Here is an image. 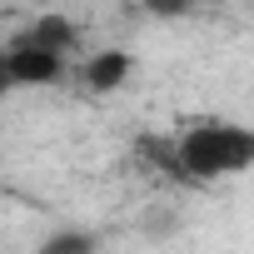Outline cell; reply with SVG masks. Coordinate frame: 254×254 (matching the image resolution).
Listing matches in <instances>:
<instances>
[{"mask_svg":"<svg viewBox=\"0 0 254 254\" xmlns=\"http://www.w3.org/2000/svg\"><path fill=\"white\" fill-rule=\"evenodd\" d=\"M180 160L190 180H214V175H239L254 165V130L244 125H194L180 140Z\"/></svg>","mask_w":254,"mask_h":254,"instance_id":"obj_1","label":"cell"},{"mask_svg":"<svg viewBox=\"0 0 254 254\" xmlns=\"http://www.w3.org/2000/svg\"><path fill=\"white\" fill-rule=\"evenodd\" d=\"M60 70H65V55H55V50L15 45V50L5 55V75H10V85H55Z\"/></svg>","mask_w":254,"mask_h":254,"instance_id":"obj_2","label":"cell"},{"mask_svg":"<svg viewBox=\"0 0 254 254\" xmlns=\"http://www.w3.org/2000/svg\"><path fill=\"white\" fill-rule=\"evenodd\" d=\"M75 40H80V30H75L65 15H40L15 45H35V50H55V55H65V50H75Z\"/></svg>","mask_w":254,"mask_h":254,"instance_id":"obj_3","label":"cell"},{"mask_svg":"<svg viewBox=\"0 0 254 254\" xmlns=\"http://www.w3.org/2000/svg\"><path fill=\"white\" fill-rule=\"evenodd\" d=\"M130 70H135V60L125 55V50H100V55H90V65H85V85L90 90H120L125 80H130Z\"/></svg>","mask_w":254,"mask_h":254,"instance_id":"obj_4","label":"cell"},{"mask_svg":"<svg viewBox=\"0 0 254 254\" xmlns=\"http://www.w3.org/2000/svg\"><path fill=\"white\" fill-rule=\"evenodd\" d=\"M135 150H140V160H150L155 170H165V175H175V180H190V170H185V160H180V145H175V140H165V135H140V140H135Z\"/></svg>","mask_w":254,"mask_h":254,"instance_id":"obj_5","label":"cell"},{"mask_svg":"<svg viewBox=\"0 0 254 254\" xmlns=\"http://www.w3.org/2000/svg\"><path fill=\"white\" fill-rule=\"evenodd\" d=\"M45 249H50V254H95V239L80 234V229H65V234H55Z\"/></svg>","mask_w":254,"mask_h":254,"instance_id":"obj_6","label":"cell"},{"mask_svg":"<svg viewBox=\"0 0 254 254\" xmlns=\"http://www.w3.org/2000/svg\"><path fill=\"white\" fill-rule=\"evenodd\" d=\"M145 10L160 20H180V15H190V0H145Z\"/></svg>","mask_w":254,"mask_h":254,"instance_id":"obj_7","label":"cell"},{"mask_svg":"<svg viewBox=\"0 0 254 254\" xmlns=\"http://www.w3.org/2000/svg\"><path fill=\"white\" fill-rule=\"evenodd\" d=\"M10 90V75H5V55H0V95Z\"/></svg>","mask_w":254,"mask_h":254,"instance_id":"obj_8","label":"cell"},{"mask_svg":"<svg viewBox=\"0 0 254 254\" xmlns=\"http://www.w3.org/2000/svg\"><path fill=\"white\" fill-rule=\"evenodd\" d=\"M35 254H50V249H35Z\"/></svg>","mask_w":254,"mask_h":254,"instance_id":"obj_9","label":"cell"}]
</instances>
